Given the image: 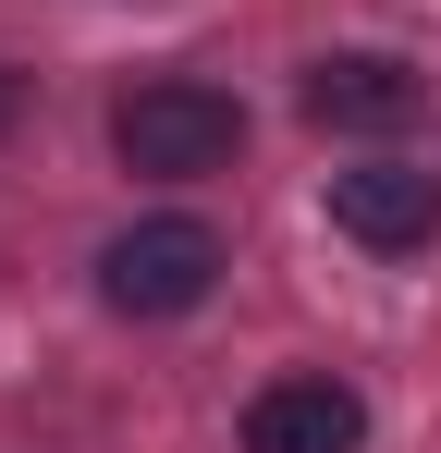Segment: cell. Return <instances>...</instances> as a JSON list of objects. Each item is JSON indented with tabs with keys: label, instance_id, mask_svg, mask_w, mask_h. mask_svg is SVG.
<instances>
[{
	"label": "cell",
	"instance_id": "obj_4",
	"mask_svg": "<svg viewBox=\"0 0 441 453\" xmlns=\"http://www.w3.org/2000/svg\"><path fill=\"white\" fill-rule=\"evenodd\" d=\"M331 233L368 257H417L441 233V184L417 159H356V172H331Z\"/></svg>",
	"mask_w": 441,
	"mask_h": 453
},
{
	"label": "cell",
	"instance_id": "obj_6",
	"mask_svg": "<svg viewBox=\"0 0 441 453\" xmlns=\"http://www.w3.org/2000/svg\"><path fill=\"white\" fill-rule=\"evenodd\" d=\"M12 111H25V74H12V62H0V135H12Z\"/></svg>",
	"mask_w": 441,
	"mask_h": 453
},
{
	"label": "cell",
	"instance_id": "obj_1",
	"mask_svg": "<svg viewBox=\"0 0 441 453\" xmlns=\"http://www.w3.org/2000/svg\"><path fill=\"white\" fill-rule=\"evenodd\" d=\"M111 148H123V172H159V184H197V172H233V148H245V98L209 74H147L111 98Z\"/></svg>",
	"mask_w": 441,
	"mask_h": 453
},
{
	"label": "cell",
	"instance_id": "obj_2",
	"mask_svg": "<svg viewBox=\"0 0 441 453\" xmlns=\"http://www.w3.org/2000/svg\"><path fill=\"white\" fill-rule=\"evenodd\" d=\"M220 295V233L184 221V209H159V221H123L98 245V306L111 319H184V306Z\"/></svg>",
	"mask_w": 441,
	"mask_h": 453
},
{
	"label": "cell",
	"instance_id": "obj_5",
	"mask_svg": "<svg viewBox=\"0 0 441 453\" xmlns=\"http://www.w3.org/2000/svg\"><path fill=\"white\" fill-rule=\"evenodd\" d=\"M356 441H368V404H356V380H331V368L270 380L245 404V453H356Z\"/></svg>",
	"mask_w": 441,
	"mask_h": 453
},
{
	"label": "cell",
	"instance_id": "obj_3",
	"mask_svg": "<svg viewBox=\"0 0 441 453\" xmlns=\"http://www.w3.org/2000/svg\"><path fill=\"white\" fill-rule=\"evenodd\" d=\"M417 111H429V74L392 62V50H331V62H306V123H319V135H405Z\"/></svg>",
	"mask_w": 441,
	"mask_h": 453
}]
</instances>
